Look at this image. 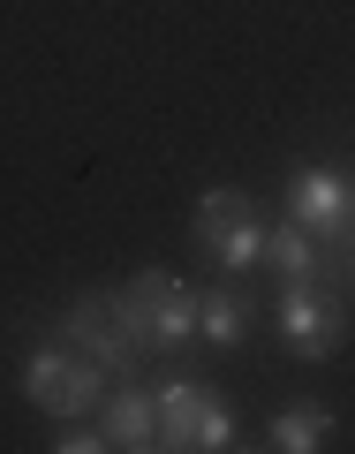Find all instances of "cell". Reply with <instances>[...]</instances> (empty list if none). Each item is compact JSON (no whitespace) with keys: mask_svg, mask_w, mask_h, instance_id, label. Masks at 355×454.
I'll use <instances>...</instances> for the list:
<instances>
[{"mask_svg":"<svg viewBox=\"0 0 355 454\" xmlns=\"http://www.w3.org/2000/svg\"><path fill=\"white\" fill-rule=\"evenodd\" d=\"M235 447V409L227 402H212V417H205V439H197V454H227Z\"/></svg>","mask_w":355,"mask_h":454,"instance_id":"obj_13","label":"cell"},{"mask_svg":"<svg viewBox=\"0 0 355 454\" xmlns=\"http://www.w3.org/2000/svg\"><path fill=\"white\" fill-rule=\"evenodd\" d=\"M61 333H68V348H83V356L98 364V372H129L136 364V340H129V325H121V303H113V295H76L68 318H61Z\"/></svg>","mask_w":355,"mask_h":454,"instance_id":"obj_6","label":"cell"},{"mask_svg":"<svg viewBox=\"0 0 355 454\" xmlns=\"http://www.w3.org/2000/svg\"><path fill=\"white\" fill-rule=\"evenodd\" d=\"M197 340H212V348H243V340H250V295L205 288V303H197Z\"/></svg>","mask_w":355,"mask_h":454,"instance_id":"obj_10","label":"cell"},{"mask_svg":"<svg viewBox=\"0 0 355 454\" xmlns=\"http://www.w3.org/2000/svg\"><path fill=\"white\" fill-rule=\"evenodd\" d=\"M106 447H121V454H151L159 447V402L151 394H136V387H121V394H106Z\"/></svg>","mask_w":355,"mask_h":454,"instance_id":"obj_8","label":"cell"},{"mask_svg":"<svg viewBox=\"0 0 355 454\" xmlns=\"http://www.w3.org/2000/svg\"><path fill=\"white\" fill-rule=\"evenodd\" d=\"M197 250H205L212 265H227V273L265 265V227L250 220V197L235 190V182H212V190L197 197Z\"/></svg>","mask_w":355,"mask_h":454,"instance_id":"obj_4","label":"cell"},{"mask_svg":"<svg viewBox=\"0 0 355 454\" xmlns=\"http://www.w3.org/2000/svg\"><path fill=\"white\" fill-rule=\"evenodd\" d=\"M288 220H303L333 258L355 250V175L333 160H310L288 175Z\"/></svg>","mask_w":355,"mask_h":454,"instance_id":"obj_2","label":"cell"},{"mask_svg":"<svg viewBox=\"0 0 355 454\" xmlns=\"http://www.w3.org/2000/svg\"><path fill=\"white\" fill-rule=\"evenodd\" d=\"M151 402H159V447H174V454L189 447V454H197V439H205V417H212V402H220V394H212L205 379H166Z\"/></svg>","mask_w":355,"mask_h":454,"instance_id":"obj_7","label":"cell"},{"mask_svg":"<svg viewBox=\"0 0 355 454\" xmlns=\"http://www.w3.org/2000/svg\"><path fill=\"white\" fill-rule=\"evenodd\" d=\"M325 439H333V409H318V402H295V409L273 417V447L280 454H318Z\"/></svg>","mask_w":355,"mask_h":454,"instance_id":"obj_11","label":"cell"},{"mask_svg":"<svg viewBox=\"0 0 355 454\" xmlns=\"http://www.w3.org/2000/svg\"><path fill=\"white\" fill-rule=\"evenodd\" d=\"M113 303H121V325H129L136 356H166L181 340H197V303H205V288L144 265V273H129V288H113Z\"/></svg>","mask_w":355,"mask_h":454,"instance_id":"obj_1","label":"cell"},{"mask_svg":"<svg viewBox=\"0 0 355 454\" xmlns=\"http://www.w3.org/2000/svg\"><path fill=\"white\" fill-rule=\"evenodd\" d=\"M280 340H288L303 364H325L340 356V340H348V310L325 280H288L280 288Z\"/></svg>","mask_w":355,"mask_h":454,"instance_id":"obj_5","label":"cell"},{"mask_svg":"<svg viewBox=\"0 0 355 454\" xmlns=\"http://www.w3.org/2000/svg\"><path fill=\"white\" fill-rule=\"evenodd\" d=\"M53 454H98L106 447V432H91L83 417H53V439H46Z\"/></svg>","mask_w":355,"mask_h":454,"instance_id":"obj_12","label":"cell"},{"mask_svg":"<svg viewBox=\"0 0 355 454\" xmlns=\"http://www.w3.org/2000/svg\"><path fill=\"white\" fill-rule=\"evenodd\" d=\"M265 265H273L280 280H325V243L310 235L303 220H288V227H265Z\"/></svg>","mask_w":355,"mask_h":454,"instance_id":"obj_9","label":"cell"},{"mask_svg":"<svg viewBox=\"0 0 355 454\" xmlns=\"http://www.w3.org/2000/svg\"><path fill=\"white\" fill-rule=\"evenodd\" d=\"M23 402L38 409V417H83V409L106 402V372H98L83 348H31L23 356Z\"/></svg>","mask_w":355,"mask_h":454,"instance_id":"obj_3","label":"cell"},{"mask_svg":"<svg viewBox=\"0 0 355 454\" xmlns=\"http://www.w3.org/2000/svg\"><path fill=\"white\" fill-rule=\"evenodd\" d=\"M348 280H355V250H348Z\"/></svg>","mask_w":355,"mask_h":454,"instance_id":"obj_14","label":"cell"}]
</instances>
